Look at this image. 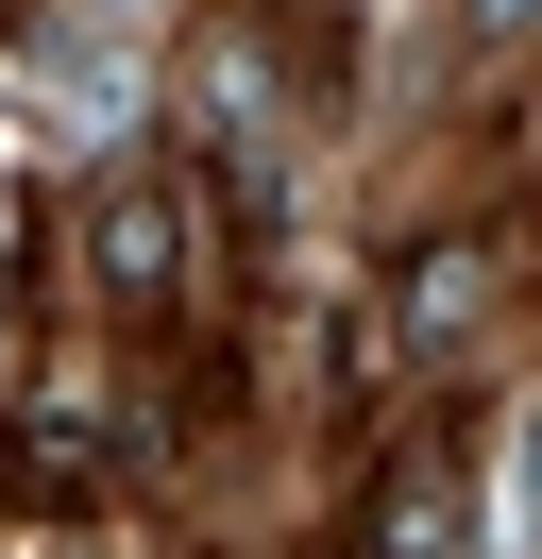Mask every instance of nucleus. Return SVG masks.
Listing matches in <instances>:
<instances>
[{"mask_svg":"<svg viewBox=\"0 0 542 559\" xmlns=\"http://www.w3.org/2000/svg\"><path fill=\"white\" fill-rule=\"evenodd\" d=\"M85 288L119 322H153L169 288H187V204H169V170H102V204H85Z\"/></svg>","mask_w":542,"mask_h":559,"instance_id":"nucleus-1","label":"nucleus"},{"mask_svg":"<svg viewBox=\"0 0 542 559\" xmlns=\"http://www.w3.org/2000/svg\"><path fill=\"white\" fill-rule=\"evenodd\" d=\"M526 17H542V0H474V35H526Z\"/></svg>","mask_w":542,"mask_h":559,"instance_id":"nucleus-3","label":"nucleus"},{"mask_svg":"<svg viewBox=\"0 0 542 559\" xmlns=\"http://www.w3.org/2000/svg\"><path fill=\"white\" fill-rule=\"evenodd\" d=\"M373 559H474V475L440 441H406V475L373 491Z\"/></svg>","mask_w":542,"mask_h":559,"instance_id":"nucleus-2","label":"nucleus"}]
</instances>
